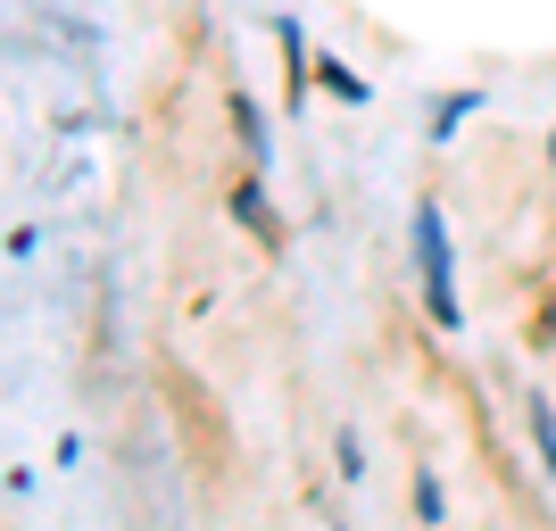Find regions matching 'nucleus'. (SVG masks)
<instances>
[{
	"label": "nucleus",
	"mask_w": 556,
	"mask_h": 531,
	"mask_svg": "<svg viewBox=\"0 0 556 531\" xmlns=\"http://www.w3.org/2000/svg\"><path fill=\"white\" fill-rule=\"evenodd\" d=\"M232 125H241V141H250L257 159H266V125H257V109H250V100H232Z\"/></svg>",
	"instance_id": "nucleus-5"
},
{
	"label": "nucleus",
	"mask_w": 556,
	"mask_h": 531,
	"mask_svg": "<svg viewBox=\"0 0 556 531\" xmlns=\"http://www.w3.org/2000/svg\"><path fill=\"white\" fill-rule=\"evenodd\" d=\"M416 266H424V291H432V324L441 332H457V282H448V225L441 208H416Z\"/></svg>",
	"instance_id": "nucleus-1"
},
{
	"label": "nucleus",
	"mask_w": 556,
	"mask_h": 531,
	"mask_svg": "<svg viewBox=\"0 0 556 531\" xmlns=\"http://www.w3.org/2000/svg\"><path fill=\"white\" fill-rule=\"evenodd\" d=\"M548 159H556V134H548Z\"/></svg>",
	"instance_id": "nucleus-6"
},
{
	"label": "nucleus",
	"mask_w": 556,
	"mask_h": 531,
	"mask_svg": "<svg viewBox=\"0 0 556 531\" xmlns=\"http://www.w3.org/2000/svg\"><path fill=\"white\" fill-rule=\"evenodd\" d=\"M232 208H241V225H250L257 241H275V216H266V200H257V184H232Z\"/></svg>",
	"instance_id": "nucleus-2"
},
{
	"label": "nucleus",
	"mask_w": 556,
	"mask_h": 531,
	"mask_svg": "<svg viewBox=\"0 0 556 531\" xmlns=\"http://www.w3.org/2000/svg\"><path fill=\"white\" fill-rule=\"evenodd\" d=\"M532 440H540V465H548V482H556V407L532 391Z\"/></svg>",
	"instance_id": "nucleus-3"
},
{
	"label": "nucleus",
	"mask_w": 556,
	"mask_h": 531,
	"mask_svg": "<svg viewBox=\"0 0 556 531\" xmlns=\"http://www.w3.org/2000/svg\"><path fill=\"white\" fill-rule=\"evenodd\" d=\"M416 515H424V523H441V515H448V498H441L432 473H416Z\"/></svg>",
	"instance_id": "nucleus-4"
}]
</instances>
